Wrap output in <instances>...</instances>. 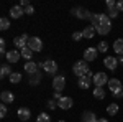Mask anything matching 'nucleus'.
Wrapping results in <instances>:
<instances>
[{"label": "nucleus", "mask_w": 123, "mask_h": 122, "mask_svg": "<svg viewBox=\"0 0 123 122\" xmlns=\"http://www.w3.org/2000/svg\"><path fill=\"white\" fill-rule=\"evenodd\" d=\"M90 25L95 28V31L98 35H108L110 30H112V22L107 17V13H92V18H90Z\"/></svg>", "instance_id": "obj_1"}, {"label": "nucleus", "mask_w": 123, "mask_h": 122, "mask_svg": "<svg viewBox=\"0 0 123 122\" xmlns=\"http://www.w3.org/2000/svg\"><path fill=\"white\" fill-rule=\"evenodd\" d=\"M72 71H74V74H76L77 78H82V76H85L89 71H90V69H89V63L84 61V59L76 61V63H74V68H72Z\"/></svg>", "instance_id": "obj_2"}, {"label": "nucleus", "mask_w": 123, "mask_h": 122, "mask_svg": "<svg viewBox=\"0 0 123 122\" xmlns=\"http://www.w3.org/2000/svg\"><path fill=\"white\" fill-rule=\"evenodd\" d=\"M108 87H110V93L113 94V97H120L123 93V86H122V81L120 79H108Z\"/></svg>", "instance_id": "obj_3"}, {"label": "nucleus", "mask_w": 123, "mask_h": 122, "mask_svg": "<svg viewBox=\"0 0 123 122\" xmlns=\"http://www.w3.org/2000/svg\"><path fill=\"white\" fill-rule=\"evenodd\" d=\"M71 13H72L74 17H77V18H80V20H90L92 18V13H90L89 10L82 8V7H74V8L71 10Z\"/></svg>", "instance_id": "obj_4"}, {"label": "nucleus", "mask_w": 123, "mask_h": 122, "mask_svg": "<svg viewBox=\"0 0 123 122\" xmlns=\"http://www.w3.org/2000/svg\"><path fill=\"white\" fill-rule=\"evenodd\" d=\"M92 79H94V74H92V71H89L85 76H82V78L77 79V86H79L80 89H89L90 84H92Z\"/></svg>", "instance_id": "obj_5"}, {"label": "nucleus", "mask_w": 123, "mask_h": 122, "mask_svg": "<svg viewBox=\"0 0 123 122\" xmlns=\"http://www.w3.org/2000/svg\"><path fill=\"white\" fill-rule=\"evenodd\" d=\"M28 48L33 51V53H39V51L43 50V41H41V38L31 36V38L28 40Z\"/></svg>", "instance_id": "obj_6"}, {"label": "nucleus", "mask_w": 123, "mask_h": 122, "mask_svg": "<svg viewBox=\"0 0 123 122\" xmlns=\"http://www.w3.org/2000/svg\"><path fill=\"white\" fill-rule=\"evenodd\" d=\"M92 83L95 84V87H104V84L108 83V76L105 74V73H102V71H100V73H95Z\"/></svg>", "instance_id": "obj_7"}, {"label": "nucleus", "mask_w": 123, "mask_h": 122, "mask_svg": "<svg viewBox=\"0 0 123 122\" xmlns=\"http://www.w3.org/2000/svg\"><path fill=\"white\" fill-rule=\"evenodd\" d=\"M53 87H54L56 93H61V91L66 87V78H64V76H54V79H53Z\"/></svg>", "instance_id": "obj_8"}, {"label": "nucleus", "mask_w": 123, "mask_h": 122, "mask_svg": "<svg viewBox=\"0 0 123 122\" xmlns=\"http://www.w3.org/2000/svg\"><path fill=\"white\" fill-rule=\"evenodd\" d=\"M28 40H30V36L26 35V33H23L21 36H17L15 40H13V45H15L17 48H20V50H23V48L28 46Z\"/></svg>", "instance_id": "obj_9"}, {"label": "nucleus", "mask_w": 123, "mask_h": 122, "mask_svg": "<svg viewBox=\"0 0 123 122\" xmlns=\"http://www.w3.org/2000/svg\"><path fill=\"white\" fill-rule=\"evenodd\" d=\"M43 69L46 71L48 74H56L57 63H56V61H53V59H46V61H44V68H43Z\"/></svg>", "instance_id": "obj_10"}, {"label": "nucleus", "mask_w": 123, "mask_h": 122, "mask_svg": "<svg viewBox=\"0 0 123 122\" xmlns=\"http://www.w3.org/2000/svg\"><path fill=\"white\" fill-rule=\"evenodd\" d=\"M97 55H98V50L97 48H87L84 51V61H94L95 58H97Z\"/></svg>", "instance_id": "obj_11"}, {"label": "nucleus", "mask_w": 123, "mask_h": 122, "mask_svg": "<svg viewBox=\"0 0 123 122\" xmlns=\"http://www.w3.org/2000/svg\"><path fill=\"white\" fill-rule=\"evenodd\" d=\"M20 56H21L20 51H17V50H10L5 58H7L8 63H13V65H15V63H18V61H20Z\"/></svg>", "instance_id": "obj_12"}, {"label": "nucleus", "mask_w": 123, "mask_h": 122, "mask_svg": "<svg viewBox=\"0 0 123 122\" xmlns=\"http://www.w3.org/2000/svg\"><path fill=\"white\" fill-rule=\"evenodd\" d=\"M25 13V8L23 7H20V5H13L12 8H10V18H20L21 15Z\"/></svg>", "instance_id": "obj_13"}, {"label": "nucleus", "mask_w": 123, "mask_h": 122, "mask_svg": "<svg viewBox=\"0 0 123 122\" xmlns=\"http://www.w3.org/2000/svg\"><path fill=\"white\" fill-rule=\"evenodd\" d=\"M104 65L107 66L110 71H115V69H117V65H118V59H117L115 56H107L104 59Z\"/></svg>", "instance_id": "obj_14"}, {"label": "nucleus", "mask_w": 123, "mask_h": 122, "mask_svg": "<svg viewBox=\"0 0 123 122\" xmlns=\"http://www.w3.org/2000/svg\"><path fill=\"white\" fill-rule=\"evenodd\" d=\"M23 69H25V71H26V73H28L30 76H31V74H35V73H38V71H39V69H38V63H35V61H28L26 65L23 66Z\"/></svg>", "instance_id": "obj_15"}, {"label": "nucleus", "mask_w": 123, "mask_h": 122, "mask_svg": "<svg viewBox=\"0 0 123 122\" xmlns=\"http://www.w3.org/2000/svg\"><path fill=\"white\" fill-rule=\"evenodd\" d=\"M57 107H61L62 111H67L72 107V97H62L59 102H57Z\"/></svg>", "instance_id": "obj_16"}, {"label": "nucleus", "mask_w": 123, "mask_h": 122, "mask_svg": "<svg viewBox=\"0 0 123 122\" xmlns=\"http://www.w3.org/2000/svg\"><path fill=\"white\" fill-rule=\"evenodd\" d=\"M0 99H2L3 104H12L15 101V96H13V93H10V91H3V93L0 94Z\"/></svg>", "instance_id": "obj_17"}, {"label": "nucleus", "mask_w": 123, "mask_h": 122, "mask_svg": "<svg viewBox=\"0 0 123 122\" xmlns=\"http://www.w3.org/2000/svg\"><path fill=\"white\" fill-rule=\"evenodd\" d=\"M17 114H18V119H20V121H30V117H31V111L26 109V107H20Z\"/></svg>", "instance_id": "obj_18"}, {"label": "nucleus", "mask_w": 123, "mask_h": 122, "mask_svg": "<svg viewBox=\"0 0 123 122\" xmlns=\"http://www.w3.org/2000/svg\"><path fill=\"white\" fill-rule=\"evenodd\" d=\"M97 121H98V117H97L92 111H85V112H82V122H97Z\"/></svg>", "instance_id": "obj_19"}, {"label": "nucleus", "mask_w": 123, "mask_h": 122, "mask_svg": "<svg viewBox=\"0 0 123 122\" xmlns=\"http://www.w3.org/2000/svg\"><path fill=\"white\" fill-rule=\"evenodd\" d=\"M113 50H115V53H117L118 56H122V55H123V38H118V40H115Z\"/></svg>", "instance_id": "obj_20"}, {"label": "nucleus", "mask_w": 123, "mask_h": 122, "mask_svg": "<svg viewBox=\"0 0 123 122\" xmlns=\"http://www.w3.org/2000/svg\"><path fill=\"white\" fill-rule=\"evenodd\" d=\"M10 76H12V68L8 65H2V68H0V78L5 79V78H10Z\"/></svg>", "instance_id": "obj_21"}, {"label": "nucleus", "mask_w": 123, "mask_h": 122, "mask_svg": "<svg viewBox=\"0 0 123 122\" xmlns=\"http://www.w3.org/2000/svg\"><path fill=\"white\" fill-rule=\"evenodd\" d=\"M95 33H97V31H95V28L92 27V25H90V27H85V28L82 30V35H84L85 40H90V38L94 36Z\"/></svg>", "instance_id": "obj_22"}, {"label": "nucleus", "mask_w": 123, "mask_h": 122, "mask_svg": "<svg viewBox=\"0 0 123 122\" xmlns=\"http://www.w3.org/2000/svg\"><path fill=\"white\" fill-rule=\"evenodd\" d=\"M41 78H43V76H41V73H35V74H31L30 76V84L31 86H35V84H39V81H41Z\"/></svg>", "instance_id": "obj_23"}, {"label": "nucleus", "mask_w": 123, "mask_h": 122, "mask_svg": "<svg viewBox=\"0 0 123 122\" xmlns=\"http://www.w3.org/2000/svg\"><path fill=\"white\" fill-rule=\"evenodd\" d=\"M92 94H94L95 99H105V91H104V87H95Z\"/></svg>", "instance_id": "obj_24"}, {"label": "nucleus", "mask_w": 123, "mask_h": 122, "mask_svg": "<svg viewBox=\"0 0 123 122\" xmlns=\"http://www.w3.org/2000/svg\"><path fill=\"white\" fill-rule=\"evenodd\" d=\"M20 53H21V56L25 58V59H28V61H31V58H33V51H31V50H30L28 46H26V48H23V50H21Z\"/></svg>", "instance_id": "obj_25"}, {"label": "nucleus", "mask_w": 123, "mask_h": 122, "mask_svg": "<svg viewBox=\"0 0 123 122\" xmlns=\"http://www.w3.org/2000/svg\"><path fill=\"white\" fill-rule=\"evenodd\" d=\"M118 109H120V107H118V104L113 102V104H110V106L107 107V112H108V115H115V114L118 112Z\"/></svg>", "instance_id": "obj_26"}, {"label": "nucleus", "mask_w": 123, "mask_h": 122, "mask_svg": "<svg viewBox=\"0 0 123 122\" xmlns=\"http://www.w3.org/2000/svg\"><path fill=\"white\" fill-rule=\"evenodd\" d=\"M8 79H10L12 84H18L20 81H21V74L20 73H12V76H10Z\"/></svg>", "instance_id": "obj_27"}, {"label": "nucleus", "mask_w": 123, "mask_h": 122, "mask_svg": "<svg viewBox=\"0 0 123 122\" xmlns=\"http://www.w3.org/2000/svg\"><path fill=\"white\" fill-rule=\"evenodd\" d=\"M107 17L112 20V18H117L118 17V10H117V7H113V8H107Z\"/></svg>", "instance_id": "obj_28"}, {"label": "nucleus", "mask_w": 123, "mask_h": 122, "mask_svg": "<svg viewBox=\"0 0 123 122\" xmlns=\"http://www.w3.org/2000/svg\"><path fill=\"white\" fill-rule=\"evenodd\" d=\"M0 28L2 30H8L10 28V20L7 17H2L0 18Z\"/></svg>", "instance_id": "obj_29"}, {"label": "nucleus", "mask_w": 123, "mask_h": 122, "mask_svg": "<svg viewBox=\"0 0 123 122\" xmlns=\"http://www.w3.org/2000/svg\"><path fill=\"white\" fill-rule=\"evenodd\" d=\"M36 122H51V117H49L46 112H41L38 117H36Z\"/></svg>", "instance_id": "obj_30"}, {"label": "nucleus", "mask_w": 123, "mask_h": 122, "mask_svg": "<svg viewBox=\"0 0 123 122\" xmlns=\"http://www.w3.org/2000/svg\"><path fill=\"white\" fill-rule=\"evenodd\" d=\"M97 50H98L100 53H105V51L108 50V43H107V41H100L98 46H97Z\"/></svg>", "instance_id": "obj_31"}, {"label": "nucleus", "mask_w": 123, "mask_h": 122, "mask_svg": "<svg viewBox=\"0 0 123 122\" xmlns=\"http://www.w3.org/2000/svg\"><path fill=\"white\" fill-rule=\"evenodd\" d=\"M7 53H8V51L5 50V40L2 38V40H0V55H2V56H7Z\"/></svg>", "instance_id": "obj_32"}, {"label": "nucleus", "mask_w": 123, "mask_h": 122, "mask_svg": "<svg viewBox=\"0 0 123 122\" xmlns=\"http://www.w3.org/2000/svg\"><path fill=\"white\" fill-rule=\"evenodd\" d=\"M82 38H84L82 31H74V33H72V40H76V41H80Z\"/></svg>", "instance_id": "obj_33"}, {"label": "nucleus", "mask_w": 123, "mask_h": 122, "mask_svg": "<svg viewBox=\"0 0 123 122\" xmlns=\"http://www.w3.org/2000/svg\"><path fill=\"white\" fill-rule=\"evenodd\" d=\"M5 115H7V106H5V104H2V106H0V117H2V119H5Z\"/></svg>", "instance_id": "obj_34"}, {"label": "nucleus", "mask_w": 123, "mask_h": 122, "mask_svg": "<svg viewBox=\"0 0 123 122\" xmlns=\"http://www.w3.org/2000/svg\"><path fill=\"white\" fill-rule=\"evenodd\" d=\"M48 107H49V109H56V107H57V101L49 99V101H48Z\"/></svg>", "instance_id": "obj_35"}, {"label": "nucleus", "mask_w": 123, "mask_h": 122, "mask_svg": "<svg viewBox=\"0 0 123 122\" xmlns=\"http://www.w3.org/2000/svg\"><path fill=\"white\" fill-rule=\"evenodd\" d=\"M117 7V2L115 0H107V8H113Z\"/></svg>", "instance_id": "obj_36"}, {"label": "nucleus", "mask_w": 123, "mask_h": 122, "mask_svg": "<svg viewBox=\"0 0 123 122\" xmlns=\"http://www.w3.org/2000/svg\"><path fill=\"white\" fill-rule=\"evenodd\" d=\"M33 12H35V8H33V5H28V7L25 8V13H26V15H33Z\"/></svg>", "instance_id": "obj_37"}, {"label": "nucleus", "mask_w": 123, "mask_h": 122, "mask_svg": "<svg viewBox=\"0 0 123 122\" xmlns=\"http://www.w3.org/2000/svg\"><path fill=\"white\" fill-rule=\"evenodd\" d=\"M117 10L118 12H123V0H118L117 2Z\"/></svg>", "instance_id": "obj_38"}, {"label": "nucleus", "mask_w": 123, "mask_h": 122, "mask_svg": "<svg viewBox=\"0 0 123 122\" xmlns=\"http://www.w3.org/2000/svg\"><path fill=\"white\" fill-rule=\"evenodd\" d=\"M53 99H54V101H57V102H59V101H61V99H62V96H61V93H54V97H53Z\"/></svg>", "instance_id": "obj_39"}, {"label": "nucleus", "mask_w": 123, "mask_h": 122, "mask_svg": "<svg viewBox=\"0 0 123 122\" xmlns=\"http://www.w3.org/2000/svg\"><path fill=\"white\" fill-rule=\"evenodd\" d=\"M118 63H122V65H123V55H122V56H118Z\"/></svg>", "instance_id": "obj_40"}, {"label": "nucleus", "mask_w": 123, "mask_h": 122, "mask_svg": "<svg viewBox=\"0 0 123 122\" xmlns=\"http://www.w3.org/2000/svg\"><path fill=\"white\" fill-rule=\"evenodd\" d=\"M97 122H108V121H107V119H104V117H102V119H98V121H97Z\"/></svg>", "instance_id": "obj_41"}, {"label": "nucleus", "mask_w": 123, "mask_h": 122, "mask_svg": "<svg viewBox=\"0 0 123 122\" xmlns=\"http://www.w3.org/2000/svg\"><path fill=\"white\" fill-rule=\"evenodd\" d=\"M57 122H64V121H62V119H61V121H57Z\"/></svg>", "instance_id": "obj_42"}, {"label": "nucleus", "mask_w": 123, "mask_h": 122, "mask_svg": "<svg viewBox=\"0 0 123 122\" xmlns=\"http://www.w3.org/2000/svg\"><path fill=\"white\" fill-rule=\"evenodd\" d=\"M122 97H123V93H122Z\"/></svg>", "instance_id": "obj_43"}]
</instances>
